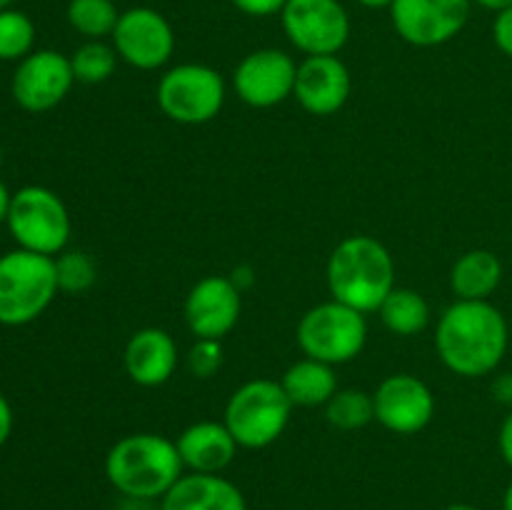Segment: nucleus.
Segmentation results:
<instances>
[{
  "label": "nucleus",
  "instance_id": "obj_1",
  "mask_svg": "<svg viewBox=\"0 0 512 510\" xmlns=\"http://www.w3.org/2000/svg\"><path fill=\"white\" fill-rule=\"evenodd\" d=\"M510 345V328L503 310L490 300H455L440 315L435 348L450 373L483 378L498 370Z\"/></svg>",
  "mask_w": 512,
  "mask_h": 510
},
{
  "label": "nucleus",
  "instance_id": "obj_2",
  "mask_svg": "<svg viewBox=\"0 0 512 510\" xmlns=\"http://www.w3.org/2000/svg\"><path fill=\"white\" fill-rule=\"evenodd\" d=\"M175 440L158 433H130L105 455V478L120 498L160 500L183 475Z\"/></svg>",
  "mask_w": 512,
  "mask_h": 510
},
{
  "label": "nucleus",
  "instance_id": "obj_3",
  "mask_svg": "<svg viewBox=\"0 0 512 510\" xmlns=\"http://www.w3.org/2000/svg\"><path fill=\"white\" fill-rule=\"evenodd\" d=\"M325 275L333 300L360 313H378L395 288V260L373 235H348L330 253Z\"/></svg>",
  "mask_w": 512,
  "mask_h": 510
},
{
  "label": "nucleus",
  "instance_id": "obj_4",
  "mask_svg": "<svg viewBox=\"0 0 512 510\" xmlns=\"http://www.w3.org/2000/svg\"><path fill=\"white\" fill-rule=\"evenodd\" d=\"M58 290L55 258L23 248L0 255V325L20 328L38 320Z\"/></svg>",
  "mask_w": 512,
  "mask_h": 510
},
{
  "label": "nucleus",
  "instance_id": "obj_5",
  "mask_svg": "<svg viewBox=\"0 0 512 510\" xmlns=\"http://www.w3.org/2000/svg\"><path fill=\"white\" fill-rule=\"evenodd\" d=\"M293 408L280 380L255 378L230 395L223 423L240 448L260 450L285 433Z\"/></svg>",
  "mask_w": 512,
  "mask_h": 510
},
{
  "label": "nucleus",
  "instance_id": "obj_6",
  "mask_svg": "<svg viewBox=\"0 0 512 510\" xmlns=\"http://www.w3.org/2000/svg\"><path fill=\"white\" fill-rule=\"evenodd\" d=\"M365 340H368L365 313L338 300L315 305L298 323V345L305 358L320 360L333 368L358 358L365 348Z\"/></svg>",
  "mask_w": 512,
  "mask_h": 510
},
{
  "label": "nucleus",
  "instance_id": "obj_7",
  "mask_svg": "<svg viewBox=\"0 0 512 510\" xmlns=\"http://www.w3.org/2000/svg\"><path fill=\"white\" fill-rule=\"evenodd\" d=\"M5 225L18 248L50 258L68 248L70 230H73L70 213L60 195L43 185H25L13 193Z\"/></svg>",
  "mask_w": 512,
  "mask_h": 510
},
{
  "label": "nucleus",
  "instance_id": "obj_8",
  "mask_svg": "<svg viewBox=\"0 0 512 510\" xmlns=\"http://www.w3.org/2000/svg\"><path fill=\"white\" fill-rule=\"evenodd\" d=\"M158 105L173 123H210L225 105L223 75L203 63L175 65L160 75Z\"/></svg>",
  "mask_w": 512,
  "mask_h": 510
},
{
  "label": "nucleus",
  "instance_id": "obj_9",
  "mask_svg": "<svg viewBox=\"0 0 512 510\" xmlns=\"http://www.w3.org/2000/svg\"><path fill=\"white\" fill-rule=\"evenodd\" d=\"M280 23L305 58L338 55L350 38V15L338 0H288Z\"/></svg>",
  "mask_w": 512,
  "mask_h": 510
},
{
  "label": "nucleus",
  "instance_id": "obj_10",
  "mask_svg": "<svg viewBox=\"0 0 512 510\" xmlns=\"http://www.w3.org/2000/svg\"><path fill=\"white\" fill-rule=\"evenodd\" d=\"M473 0H393L390 20L405 43L415 48L445 45L463 33Z\"/></svg>",
  "mask_w": 512,
  "mask_h": 510
},
{
  "label": "nucleus",
  "instance_id": "obj_11",
  "mask_svg": "<svg viewBox=\"0 0 512 510\" xmlns=\"http://www.w3.org/2000/svg\"><path fill=\"white\" fill-rule=\"evenodd\" d=\"M113 48L120 60L138 70H158L173 58L175 33L170 20L148 5L120 13L113 30Z\"/></svg>",
  "mask_w": 512,
  "mask_h": 510
},
{
  "label": "nucleus",
  "instance_id": "obj_12",
  "mask_svg": "<svg viewBox=\"0 0 512 510\" xmlns=\"http://www.w3.org/2000/svg\"><path fill=\"white\" fill-rule=\"evenodd\" d=\"M75 83L68 55L58 50H33L15 68L10 80L13 100L28 113H45L68 98Z\"/></svg>",
  "mask_w": 512,
  "mask_h": 510
},
{
  "label": "nucleus",
  "instance_id": "obj_13",
  "mask_svg": "<svg viewBox=\"0 0 512 510\" xmlns=\"http://www.w3.org/2000/svg\"><path fill=\"white\" fill-rule=\"evenodd\" d=\"M298 63L285 50L260 48L245 55L233 73V88L250 108H273L295 90Z\"/></svg>",
  "mask_w": 512,
  "mask_h": 510
},
{
  "label": "nucleus",
  "instance_id": "obj_14",
  "mask_svg": "<svg viewBox=\"0 0 512 510\" xmlns=\"http://www.w3.org/2000/svg\"><path fill=\"white\" fill-rule=\"evenodd\" d=\"M375 420L395 435H415L435 415V395L410 373L388 375L373 393Z\"/></svg>",
  "mask_w": 512,
  "mask_h": 510
},
{
  "label": "nucleus",
  "instance_id": "obj_15",
  "mask_svg": "<svg viewBox=\"0 0 512 510\" xmlns=\"http://www.w3.org/2000/svg\"><path fill=\"white\" fill-rule=\"evenodd\" d=\"M243 293L230 275H208L185 298V323L195 338L223 340L238 325Z\"/></svg>",
  "mask_w": 512,
  "mask_h": 510
},
{
  "label": "nucleus",
  "instance_id": "obj_16",
  "mask_svg": "<svg viewBox=\"0 0 512 510\" xmlns=\"http://www.w3.org/2000/svg\"><path fill=\"white\" fill-rule=\"evenodd\" d=\"M353 78L338 55H308L298 63L293 98L310 115H335L350 98Z\"/></svg>",
  "mask_w": 512,
  "mask_h": 510
},
{
  "label": "nucleus",
  "instance_id": "obj_17",
  "mask_svg": "<svg viewBox=\"0 0 512 510\" xmlns=\"http://www.w3.org/2000/svg\"><path fill=\"white\" fill-rule=\"evenodd\" d=\"M128 378L140 388L168 383L178 368V343L163 328H143L130 335L123 353Z\"/></svg>",
  "mask_w": 512,
  "mask_h": 510
},
{
  "label": "nucleus",
  "instance_id": "obj_18",
  "mask_svg": "<svg viewBox=\"0 0 512 510\" xmlns=\"http://www.w3.org/2000/svg\"><path fill=\"white\" fill-rule=\"evenodd\" d=\"M160 510H248V500L220 473H183L160 498Z\"/></svg>",
  "mask_w": 512,
  "mask_h": 510
},
{
  "label": "nucleus",
  "instance_id": "obj_19",
  "mask_svg": "<svg viewBox=\"0 0 512 510\" xmlns=\"http://www.w3.org/2000/svg\"><path fill=\"white\" fill-rule=\"evenodd\" d=\"M180 460L190 473H223L238 455L240 445L225 423L200 420L188 425L175 440Z\"/></svg>",
  "mask_w": 512,
  "mask_h": 510
},
{
  "label": "nucleus",
  "instance_id": "obj_20",
  "mask_svg": "<svg viewBox=\"0 0 512 510\" xmlns=\"http://www.w3.org/2000/svg\"><path fill=\"white\" fill-rule=\"evenodd\" d=\"M500 283H503V263L493 250H468L455 260L450 270V288L458 300H490Z\"/></svg>",
  "mask_w": 512,
  "mask_h": 510
},
{
  "label": "nucleus",
  "instance_id": "obj_21",
  "mask_svg": "<svg viewBox=\"0 0 512 510\" xmlns=\"http://www.w3.org/2000/svg\"><path fill=\"white\" fill-rule=\"evenodd\" d=\"M285 395L290 403L300 408H318L325 405L335 393H338V375L333 365L320 363V360L303 358L290 365L280 378Z\"/></svg>",
  "mask_w": 512,
  "mask_h": 510
},
{
  "label": "nucleus",
  "instance_id": "obj_22",
  "mask_svg": "<svg viewBox=\"0 0 512 510\" xmlns=\"http://www.w3.org/2000/svg\"><path fill=\"white\" fill-rule=\"evenodd\" d=\"M378 315L390 333L410 338V335H418L428 328L430 305L418 290L393 288L378 308Z\"/></svg>",
  "mask_w": 512,
  "mask_h": 510
},
{
  "label": "nucleus",
  "instance_id": "obj_23",
  "mask_svg": "<svg viewBox=\"0 0 512 510\" xmlns=\"http://www.w3.org/2000/svg\"><path fill=\"white\" fill-rule=\"evenodd\" d=\"M68 23L75 33L88 40H103L113 35L120 13L113 0H70Z\"/></svg>",
  "mask_w": 512,
  "mask_h": 510
},
{
  "label": "nucleus",
  "instance_id": "obj_24",
  "mask_svg": "<svg viewBox=\"0 0 512 510\" xmlns=\"http://www.w3.org/2000/svg\"><path fill=\"white\" fill-rule=\"evenodd\" d=\"M118 50L113 43H103V40H85L75 53L70 55V68H73L75 83L98 85L113 78L115 68H118Z\"/></svg>",
  "mask_w": 512,
  "mask_h": 510
},
{
  "label": "nucleus",
  "instance_id": "obj_25",
  "mask_svg": "<svg viewBox=\"0 0 512 510\" xmlns=\"http://www.w3.org/2000/svg\"><path fill=\"white\" fill-rule=\"evenodd\" d=\"M325 418L338 430H360L375 420L373 393L343 388L325 403Z\"/></svg>",
  "mask_w": 512,
  "mask_h": 510
},
{
  "label": "nucleus",
  "instance_id": "obj_26",
  "mask_svg": "<svg viewBox=\"0 0 512 510\" xmlns=\"http://www.w3.org/2000/svg\"><path fill=\"white\" fill-rule=\"evenodd\" d=\"M35 23L23 10H0V60H23L33 53Z\"/></svg>",
  "mask_w": 512,
  "mask_h": 510
},
{
  "label": "nucleus",
  "instance_id": "obj_27",
  "mask_svg": "<svg viewBox=\"0 0 512 510\" xmlns=\"http://www.w3.org/2000/svg\"><path fill=\"white\" fill-rule=\"evenodd\" d=\"M55 275H58V288L68 295L88 293L98 280L95 260L85 250H63L55 255Z\"/></svg>",
  "mask_w": 512,
  "mask_h": 510
},
{
  "label": "nucleus",
  "instance_id": "obj_28",
  "mask_svg": "<svg viewBox=\"0 0 512 510\" xmlns=\"http://www.w3.org/2000/svg\"><path fill=\"white\" fill-rule=\"evenodd\" d=\"M185 365H188L193 378H200V380L213 378V375L220 370V365H223V345H220V340L195 338V343L190 345L188 355H185Z\"/></svg>",
  "mask_w": 512,
  "mask_h": 510
},
{
  "label": "nucleus",
  "instance_id": "obj_29",
  "mask_svg": "<svg viewBox=\"0 0 512 510\" xmlns=\"http://www.w3.org/2000/svg\"><path fill=\"white\" fill-rule=\"evenodd\" d=\"M230 3L250 18H270V15L283 13L288 0H230Z\"/></svg>",
  "mask_w": 512,
  "mask_h": 510
},
{
  "label": "nucleus",
  "instance_id": "obj_30",
  "mask_svg": "<svg viewBox=\"0 0 512 510\" xmlns=\"http://www.w3.org/2000/svg\"><path fill=\"white\" fill-rule=\"evenodd\" d=\"M493 40L503 55L512 58V8L495 15L493 20Z\"/></svg>",
  "mask_w": 512,
  "mask_h": 510
},
{
  "label": "nucleus",
  "instance_id": "obj_31",
  "mask_svg": "<svg viewBox=\"0 0 512 510\" xmlns=\"http://www.w3.org/2000/svg\"><path fill=\"white\" fill-rule=\"evenodd\" d=\"M498 448H500V455H503L505 465L512 470V408H510V413L505 415L503 425H500Z\"/></svg>",
  "mask_w": 512,
  "mask_h": 510
},
{
  "label": "nucleus",
  "instance_id": "obj_32",
  "mask_svg": "<svg viewBox=\"0 0 512 510\" xmlns=\"http://www.w3.org/2000/svg\"><path fill=\"white\" fill-rule=\"evenodd\" d=\"M10 433H13V408H10L8 398L0 393V448L8 443Z\"/></svg>",
  "mask_w": 512,
  "mask_h": 510
},
{
  "label": "nucleus",
  "instance_id": "obj_33",
  "mask_svg": "<svg viewBox=\"0 0 512 510\" xmlns=\"http://www.w3.org/2000/svg\"><path fill=\"white\" fill-rule=\"evenodd\" d=\"M493 398L512 408V373H503L493 380Z\"/></svg>",
  "mask_w": 512,
  "mask_h": 510
},
{
  "label": "nucleus",
  "instance_id": "obj_34",
  "mask_svg": "<svg viewBox=\"0 0 512 510\" xmlns=\"http://www.w3.org/2000/svg\"><path fill=\"white\" fill-rule=\"evenodd\" d=\"M118 510H160V500H145V498H123Z\"/></svg>",
  "mask_w": 512,
  "mask_h": 510
},
{
  "label": "nucleus",
  "instance_id": "obj_35",
  "mask_svg": "<svg viewBox=\"0 0 512 510\" xmlns=\"http://www.w3.org/2000/svg\"><path fill=\"white\" fill-rule=\"evenodd\" d=\"M230 280H233V283L238 285L240 293H243L245 288H250V285H253V270H250L248 265H238V268L230 273Z\"/></svg>",
  "mask_w": 512,
  "mask_h": 510
},
{
  "label": "nucleus",
  "instance_id": "obj_36",
  "mask_svg": "<svg viewBox=\"0 0 512 510\" xmlns=\"http://www.w3.org/2000/svg\"><path fill=\"white\" fill-rule=\"evenodd\" d=\"M10 203H13V193H10L8 185L0 180V223H5V220H8Z\"/></svg>",
  "mask_w": 512,
  "mask_h": 510
},
{
  "label": "nucleus",
  "instance_id": "obj_37",
  "mask_svg": "<svg viewBox=\"0 0 512 510\" xmlns=\"http://www.w3.org/2000/svg\"><path fill=\"white\" fill-rule=\"evenodd\" d=\"M473 3H478L480 8H485V10H493L495 15L512 8V0H473Z\"/></svg>",
  "mask_w": 512,
  "mask_h": 510
},
{
  "label": "nucleus",
  "instance_id": "obj_38",
  "mask_svg": "<svg viewBox=\"0 0 512 510\" xmlns=\"http://www.w3.org/2000/svg\"><path fill=\"white\" fill-rule=\"evenodd\" d=\"M360 5H363V8H390V5H393V0H358Z\"/></svg>",
  "mask_w": 512,
  "mask_h": 510
},
{
  "label": "nucleus",
  "instance_id": "obj_39",
  "mask_svg": "<svg viewBox=\"0 0 512 510\" xmlns=\"http://www.w3.org/2000/svg\"><path fill=\"white\" fill-rule=\"evenodd\" d=\"M503 510H512V480L508 483V488H505V495H503Z\"/></svg>",
  "mask_w": 512,
  "mask_h": 510
},
{
  "label": "nucleus",
  "instance_id": "obj_40",
  "mask_svg": "<svg viewBox=\"0 0 512 510\" xmlns=\"http://www.w3.org/2000/svg\"><path fill=\"white\" fill-rule=\"evenodd\" d=\"M445 510H478V508H475V505H470V503H453V505H448Z\"/></svg>",
  "mask_w": 512,
  "mask_h": 510
},
{
  "label": "nucleus",
  "instance_id": "obj_41",
  "mask_svg": "<svg viewBox=\"0 0 512 510\" xmlns=\"http://www.w3.org/2000/svg\"><path fill=\"white\" fill-rule=\"evenodd\" d=\"M10 5H13V0H0V10L10 8Z\"/></svg>",
  "mask_w": 512,
  "mask_h": 510
},
{
  "label": "nucleus",
  "instance_id": "obj_42",
  "mask_svg": "<svg viewBox=\"0 0 512 510\" xmlns=\"http://www.w3.org/2000/svg\"><path fill=\"white\" fill-rule=\"evenodd\" d=\"M0 165H3V148H0Z\"/></svg>",
  "mask_w": 512,
  "mask_h": 510
}]
</instances>
